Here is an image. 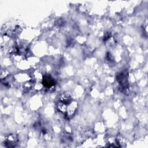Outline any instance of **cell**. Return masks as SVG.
Masks as SVG:
<instances>
[{"instance_id":"cell-1","label":"cell","mask_w":148,"mask_h":148,"mask_svg":"<svg viewBox=\"0 0 148 148\" xmlns=\"http://www.w3.org/2000/svg\"><path fill=\"white\" fill-rule=\"evenodd\" d=\"M54 80L49 76H46L43 77V84L45 87H50L55 84Z\"/></svg>"}]
</instances>
